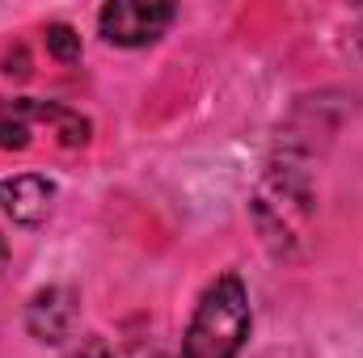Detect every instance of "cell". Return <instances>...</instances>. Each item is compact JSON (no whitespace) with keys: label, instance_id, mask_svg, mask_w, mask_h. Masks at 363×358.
Segmentation results:
<instances>
[{"label":"cell","instance_id":"cell-1","mask_svg":"<svg viewBox=\"0 0 363 358\" xmlns=\"http://www.w3.org/2000/svg\"><path fill=\"white\" fill-rule=\"evenodd\" d=\"M254 312L241 274H220L199 295L190 325L182 333V358H237L250 342Z\"/></svg>","mask_w":363,"mask_h":358},{"label":"cell","instance_id":"cell-2","mask_svg":"<svg viewBox=\"0 0 363 358\" xmlns=\"http://www.w3.org/2000/svg\"><path fill=\"white\" fill-rule=\"evenodd\" d=\"M308 211H313V190H308L304 169H296L291 161L271 165L267 178L258 181V194H254V215H258L262 236L274 249H287L291 241H300Z\"/></svg>","mask_w":363,"mask_h":358},{"label":"cell","instance_id":"cell-3","mask_svg":"<svg viewBox=\"0 0 363 358\" xmlns=\"http://www.w3.org/2000/svg\"><path fill=\"white\" fill-rule=\"evenodd\" d=\"M178 8L165 0H110L97 8V30L110 47H148L174 25Z\"/></svg>","mask_w":363,"mask_h":358},{"label":"cell","instance_id":"cell-4","mask_svg":"<svg viewBox=\"0 0 363 358\" xmlns=\"http://www.w3.org/2000/svg\"><path fill=\"white\" fill-rule=\"evenodd\" d=\"M77 312H81V299H77L72 287H43V291H34V299L26 308V329H30L34 342L60 346V342L72 337Z\"/></svg>","mask_w":363,"mask_h":358},{"label":"cell","instance_id":"cell-5","mask_svg":"<svg viewBox=\"0 0 363 358\" xmlns=\"http://www.w3.org/2000/svg\"><path fill=\"white\" fill-rule=\"evenodd\" d=\"M51 202H55V181L43 173H17L0 181V211L21 228H38L51 215Z\"/></svg>","mask_w":363,"mask_h":358},{"label":"cell","instance_id":"cell-6","mask_svg":"<svg viewBox=\"0 0 363 358\" xmlns=\"http://www.w3.org/2000/svg\"><path fill=\"white\" fill-rule=\"evenodd\" d=\"M34 97H13V101H0V148L13 152V148H26L30 144V131H34Z\"/></svg>","mask_w":363,"mask_h":358},{"label":"cell","instance_id":"cell-7","mask_svg":"<svg viewBox=\"0 0 363 358\" xmlns=\"http://www.w3.org/2000/svg\"><path fill=\"white\" fill-rule=\"evenodd\" d=\"M34 118H38V122H47V127L60 135V144H64V148H81V144L89 139V122H85L81 114H72V110L55 105V101H34Z\"/></svg>","mask_w":363,"mask_h":358},{"label":"cell","instance_id":"cell-8","mask_svg":"<svg viewBox=\"0 0 363 358\" xmlns=\"http://www.w3.org/2000/svg\"><path fill=\"white\" fill-rule=\"evenodd\" d=\"M43 38H47V55H51L55 64H77V59H81V34H77L68 21H51V25L43 30Z\"/></svg>","mask_w":363,"mask_h":358},{"label":"cell","instance_id":"cell-9","mask_svg":"<svg viewBox=\"0 0 363 358\" xmlns=\"http://www.w3.org/2000/svg\"><path fill=\"white\" fill-rule=\"evenodd\" d=\"M68 358H114V346H110V342H101V337H89V342H81Z\"/></svg>","mask_w":363,"mask_h":358},{"label":"cell","instance_id":"cell-10","mask_svg":"<svg viewBox=\"0 0 363 358\" xmlns=\"http://www.w3.org/2000/svg\"><path fill=\"white\" fill-rule=\"evenodd\" d=\"M4 258H9V241H4V232H0V266H4Z\"/></svg>","mask_w":363,"mask_h":358}]
</instances>
